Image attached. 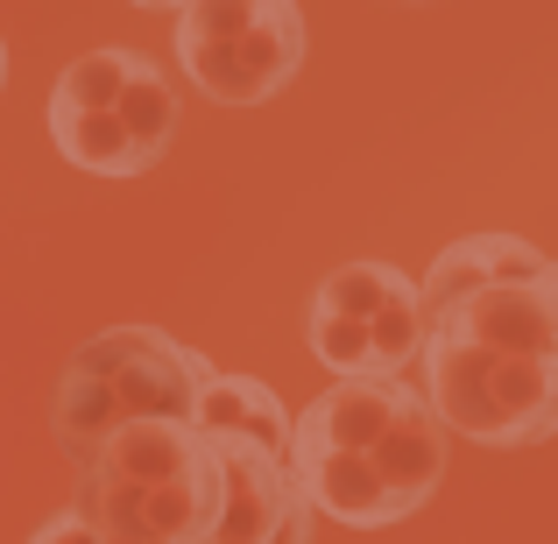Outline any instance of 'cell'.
<instances>
[{
  "label": "cell",
  "instance_id": "cell-1",
  "mask_svg": "<svg viewBox=\"0 0 558 544\" xmlns=\"http://www.w3.org/2000/svg\"><path fill=\"white\" fill-rule=\"evenodd\" d=\"M417 389L474 446L558 438V283L523 233H460L417 283Z\"/></svg>",
  "mask_w": 558,
  "mask_h": 544
},
{
  "label": "cell",
  "instance_id": "cell-2",
  "mask_svg": "<svg viewBox=\"0 0 558 544\" xmlns=\"http://www.w3.org/2000/svg\"><path fill=\"white\" fill-rule=\"evenodd\" d=\"M78 517L107 544H198L219 517L205 424H128L78 460Z\"/></svg>",
  "mask_w": 558,
  "mask_h": 544
},
{
  "label": "cell",
  "instance_id": "cell-3",
  "mask_svg": "<svg viewBox=\"0 0 558 544\" xmlns=\"http://www.w3.org/2000/svg\"><path fill=\"white\" fill-rule=\"evenodd\" d=\"M213 361L170 340L163 326H107L71 347L50 396V432L71 460L128 424H198V396Z\"/></svg>",
  "mask_w": 558,
  "mask_h": 544
},
{
  "label": "cell",
  "instance_id": "cell-4",
  "mask_svg": "<svg viewBox=\"0 0 558 544\" xmlns=\"http://www.w3.org/2000/svg\"><path fill=\"white\" fill-rule=\"evenodd\" d=\"M178 64L219 107H262L304 71V8L298 0H184Z\"/></svg>",
  "mask_w": 558,
  "mask_h": 544
},
{
  "label": "cell",
  "instance_id": "cell-5",
  "mask_svg": "<svg viewBox=\"0 0 558 544\" xmlns=\"http://www.w3.org/2000/svg\"><path fill=\"white\" fill-rule=\"evenodd\" d=\"M304 340L312 361L332 382L361 375V382H396L417 367L424 347V312H417V283L396 262H347L312 290L304 312Z\"/></svg>",
  "mask_w": 558,
  "mask_h": 544
},
{
  "label": "cell",
  "instance_id": "cell-6",
  "mask_svg": "<svg viewBox=\"0 0 558 544\" xmlns=\"http://www.w3.org/2000/svg\"><path fill=\"white\" fill-rule=\"evenodd\" d=\"M213 452H219V517L198 544H312V503L290 474V452H269L233 432H213Z\"/></svg>",
  "mask_w": 558,
  "mask_h": 544
},
{
  "label": "cell",
  "instance_id": "cell-7",
  "mask_svg": "<svg viewBox=\"0 0 558 544\" xmlns=\"http://www.w3.org/2000/svg\"><path fill=\"white\" fill-rule=\"evenodd\" d=\"M43 121H50V142L57 156H64L71 170H93V178H149V156L135 149V135H128L121 121V99L113 107H43Z\"/></svg>",
  "mask_w": 558,
  "mask_h": 544
},
{
  "label": "cell",
  "instance_id": "cell-8",
  "mask_svg": "<svg viewBox=\"0 0 558 544\" xmlns=\"http://www.w3.org/2000/svg\"><path fill=\"white\" fill-rule=\"evenodd\" d=\"M198 424L205 432H233V438H255L269 452H290V403L255 375H233V367H213L198 396Z\"/></svg>",
  "mask_w": 558,
  "mask_h": 544
},
{
  "label": "cell",
  "instance_id": "cell-9",
  "mask_svg": "<svg viewBox=\"0 0 558 544\" xmlns=\"http://www.w3.org/2000/svg\"><path fill=\"white\" fill-rule=\"evenodd\" d=\"M121 121H128V135H135V149L149 156V164H163L170 142H178V93H170L163 64H149L142 50H135V71H128V85H121Z\"/></svg>",
  "mask_w": 558,
  "mask_h": 544
},
{
  "label": "cell",
  "instance_id": "cell-10",
  "mask_svg": "<svg viewBox=\"0 0 558 544\" xmlns=\"http://www.w3.org/2000/svg\"><path fill=\"white\" fill-rule=\"evenodd\" d=\"M28 544H107V537H99L93 523L78 517V509H64V517H50V523H43V531L28 537Z\"/></svg>",
  "mask_w": 558,
  "mask_h": 544
},
{
  "label": "cell",
  "instance_id": "cell-11",
  "mask_svg": "<svg viewBox=\"0 0 558 544\" xmlns=\"http://www.w3.org/2000/svg\"><path fill=\"white\" fill-rule=\"evenodd\" d=\"M135 8H170V14H178V8H184V0H135Z\"/></svg>",
  "mask_w": 558,
  "mask_h": 544
},
{
  "label": "cell",
  "instance_id": "cell-12",
  "mask_svg": "<svg viewBox=\"0 0 558 544\" xmlns=\"http://www.w3.org/2000/svg\"><path fill=\"white\" fill-rule=\"evenodd\" d=\"M551 283H558V262H551Z\"/></svg>",
  "mask_w": 558,
  "mask_h": 544
}]
</instances>
